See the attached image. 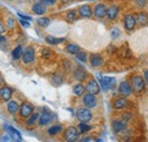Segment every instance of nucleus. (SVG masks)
I'll return each mask as SVG.
<instances>
[{"instance_id": "a878e982", "label": "nucleus", "mask_w": 148, "mask_h": 142, "mask_svg": "<svg viewBox=\"0 0 148 142\" xmlns=\"http://www.w3.org/2000/svg\"><path fill=\"white\" fill-rule=\"evenodd\" d=\"M84 91H86V87H83L81 83H79V84H76V85H74L73 88V93L75 96H77V97H80V96H82L83 93H84Z\"/></svg>"}, {"instance_id": "f8f14e48", "label": "nucleus", "mask_w": 148, "mask_h": 142, "mask_svg": "<svg viewBox=\"0 0 148 142\" xmlns=\"http://www.w3.org/2000/svg\"><path fill=\"white\" fill-rule=\"evenodd\" d=\"M73 76L76 81L82 82V81H84L87 79V72L82 66H76V68L73 72Z\"/></svg>"}, {"instance_id": "aec40b11", "label": "nucleus", "mask_w": 148, "mask_h": 142, "mask_svg": "<svg viewBox=\"0 0 148 142\" xmlns=\"http://www.w3.org/2000/svg\"><path fill=\"white\" fill-rule=\"evenodd\" d=\"M32 10H33V13L37 14V15H43V14L46 13L47 8H46V5H45V3H42V2H37V3H34V5L32 6Z\"/></svg>"}, {"instance_id": "72a5a7b5", "label": "nucleus", "mask_w": 148, "mask_h": 142, "mask_svg": "<svg viewBox=\"0 0 148 142\" xmlns=\"http://www.w3.org/2000/svg\"><path fill=\"white\" fill-rule=\"evenodd\" d=\"M53 83L55 84L56 87H57V85H60V84L63 83L62 76H59V75H54V76H53Z\"/></svg>"}, {"instance_id": "49530a36", "label": "nucleus", "mask_w": 148, "mask_h": 142, "mask_svg": "<svg viewBox=\"0 0 148 142\" xmlns=\"http://www.w3.org/2000/svg\"><path fill=\"white\" fill-rule=\"evenodd\" d=\"M82 141H91V138H84Z\"/></svg>"}, {"instance_id": "dca6fc26", "label": "nucleus", "mask_w": 148, "mask_h": 142, "mask_svg": "<svg viewBox=\"0 0 148 142\" xmlns=\"http://www.w3.org/2000/svg\"><path fill=\"white\" fill-rule=\"evenodd\" d=\"M13 96V90L8 87H1L0 88V98L3 101H9Z\"/></svg>"}, {"instance_id": "c85d7f7f", "label": "nucleus", "mask_w": 148, "mask_h": 142, "mask_svg": "<svg viewBox=\"0 0 148 142\" xmlns=\"http://www.w3.org/2000/svg\"><path fill=\"white\" fill-rule=\"evenodd\" d=\"M27 118H29V119L26 121V125H27V126H33V125H34L38 122V118H39V114H36V113L33 114V113H32V114H31V115H30Z\"/></svg>"}, {"instance_id": "f704fd0d", "label": "nucleus", "mask_w": 148, "mask_h": 142, "mask_svg": "<svg viewBox=\"0 0 148 142\" xmlns=\"http://www.w3.org/2000/svg\"><path fill=\"white\" fill-rule=\"evenodd\" d=\"M42 58H45V59H48V58H50V56H51V51L48 49V48H43L42 49Z\"/></svg>"}, {"instance_id": "4be33fe9", "label": "nucleus", "mask_w": 148, "mask_h": 142, "mask_svg": "<svg viewBox=\"0 0 148 142\" xmlns=\"http://www.w3.org/2000/svg\"><path fill=\"white\" fill-rule=\"evenodd\" d=\"M136 20L140 25L146 26V25H148V14L147 13H138L136 16Z\"/></svg>"}, {"instance_id": "cd10ccee", "label": "nucleus", "mask_w": 148, "mask_h": 142, "mask_svg": "<svg viewBox=\"0 0 148 142\" xmlns=\"http://www.w3.org/2000/svg\"><path fill=\"white\" fill-rule=\"evenodd\" d=\"M62 130H63V127H62L60 125H54V126H51V127L48 128L47 133H48L49 135H56V134L60 133Z\"/></svg>"}, {"instance_id": "2f4dec72", "label": "nucleus", "mask_w": 148, "mask_h": 142, "mask_svg": "<svg viewBox=\"0 0 148 142\" xmlns=\"http://www.w3.org/2000/svg\"><path fill=\"white\" fill-rule=\"evenodd\" d=\"M75 55H76V58H77L80 61H82V63H86V61L88 60L87 53H84V51H77V53H75Z\"/></svg>"}, {"instance_id": "de8ad7c7", "label": "nucleus", "mask_w": 148, "mask_h": 142, "mask_svg": "<svg viewBox=\"0 0 148 142\" xmlns=\"http://www.w3.org/2000/svg\"><path fill=\"white\" fill-rule=\"evenodd\" d=\"M60 1H62L63 3H67V2H70L71 0H60Z\"/></svg>"}, {"instance_id": "7c9ffc66", "label": "nucleus", "mask_w": 148, "mask_h": 142, "mask_svg": "<svg viewBox=\"0 0 148 142\" xmlns=\"http://www.w3.org/2000/svg\"><path fill=\"white\" fill-rule=\"evenodd\" d=\"M37 22H38V25H40L41 27H47L50 24V19L47 17H40Z\"/></svg>"}, {"instance_id": "c756f323", "label": "nucleus", "mask_w": 148, "mask_h": 142, "mask_svg": "<svg viewBox=\"0 0 148 142\" xmlns=\"http://www.w3.org/2000/svg\"><path fill=\"white\" fill-rule=\"evenodd\" d=\"M66 50H67V53H72V55H75L77 51H80V48H79V46H76V44L70 43V44L66 46Z\"/></svg>"}, {"instance_id": "ea45409f", "label": "nucleus", "mask_w": 148, "mask_h": 142, "mask_svg": "<svg viewBox=\"0 0 148 142\" xmlns=\"http://www.w3.org/2000/svg\"><path fill=\"white\" fill-rule=\"evenodd\" d=\"M19 23H21V25L24 26V27H29V26H30L29 20H25V19H22V18H21V22H19Z\"/></svg>"}, {"instance_id": "423d86ee", "label": "nucleus", "mask_w": 148, "mask_h": 142, "mask_svg": "<svg viewBox=\"0 0 148 142\" xmlns=\"http://www.w3.org/2000/svg\"><path fill=\"white\" fill-rule=\"evenodd\" d=\"M33 113V106L30 102H24L19 107V116L22 118H27Z\"/></svg>"}, {"instance_id": "4c0bfd02", "label": "nucleus", "mask_w": 148, "mask_h": 142, "mask_svg": "<svg viewBox=\"0 0 148 142\" xmlns=\"http://www.w3.org/2000/svg\"><path fill=\"white\" fill-rule=\"evenodd\" d=\"M42 3H45L46 6H54L56 3V0H41Z\"/></svg>"}, {"instance_id": "c03bdc74", "label": "nucleus", "mask_w": 148, "mask_h": 142, "mask_svg": "<svg viewBox=\"0 0 148 142\" xmlns=\"http://www.w3.org/2000/svg\"><path fill=\"white\" fill-rule=\"evenodd\" d=\"M144 79L146 80V82L148 83V71H145V73H144Z\"/></svg>"}, {"instance_id": "1a4fd4ad", "label": "nucleus", "mask_w": 148, "mask_h": 142, "mask_svg": "<svg viewBox=\"0 0 148 142\" xmlns=\"http://www.w3.org/2000/svg\"><path fill=\"white\" fill-rule=\"evenodd\" d=\"M119 93L121 97H125L128 98L132 94V88H131V84H129L127 81L125 82H122L119 87Z\"/></svg>"}, {"instance_id": "9b49d317", "label": "nucleus", "mask_w": 148, "mask_h": 142, "mask_svg": "<svg viewBox=\"0 0 148 142\" xmlns=\"http://www.w3.org/2000/svg\"><path fill=\"white\" fill-rule=\"evenodd\" d=\"M106 10H107V8H106L105 5H103V3H98V5L95 6L92 14L95 15V17L104 18L105 16H106Z\"/></svg>"}, {"instance_id": "e433bc0d", "label": "nucleus", "mask_w": 148, "mask_h": 142, "mask_svg": "<svg viewBox=\"0 0 148 142\" xmlns=\"http://www.w3.org/2000/svg\"><path fill=\"white\" fill-rule=\"evenodd\" d=\"M111 36L113 39H116V38H119L120 36V30L119 29H113L111 32Z\"/></svg>"}, {"instance_id": "79ce46f5", "label": "nucleus", "mask_w": 148, "mask_h": 142, "mask_svg": "<svg viewBox=\"0 0 148 142\" xmlns=\"http://www.w3.org/2000/svg\"><path fill=\"white\" fill-rule=\"evenodd\" d=\"M5 32H6V27H5L3 23L0 20V34H3Z\"/></svg>"}, {"instance_id": "09e8293b", "label": "nucleus", "mask_w": 148, "mask_h": 142, "mask_svg": "<svg viewBox=\"0 0 148 142\" xmlns=\"http://www.w3.org/2000/svg\"><path fill=\"white\" fill-rule=\"evenodd\" d=\"M1 83H2V79H1V76H0V85H1Z\"/></svg>"}, {"instance_id": "5701e85b", "label": "nucleus", "mask_w": 148, "mask_h": 142, "mask_svg": "<svg viewBox=\"0 0 148 142\" xmlns=\"http://www.w3.org/2000/svg\"><path fill=\"white\" fill-rule=\"evenodd\" d=\"M7 110H8V113L12 114V115H14L15 113H17L19 110L18 102H17V101H9V102L7 104Z\"/></svg>"}, {"instance_id": "bb28decb", "label": "nucleus", "mask_w": 148, "mask_h": 142, "mask_svg": "<svg viewBox=\"0 0 148 142\" xmlns=\"http://www.w3.org/2000/svg\"><path fill=\"white\" fill-rule=\"evenodd\" d=\"M77 130H79L80 134H84V133H88V132L91 130V126H90V125H88L87 123L81 122V123L79 124V126H77Z\"/></svg>"}, {"instance_id": "f257e3e1", "label": "nucleus", "mask_w": 148, "mask_h": 142, "mask_svg": "<svg viewBox=\"0 0 148 142\" xmlns=\"http://www.w3.org/2000/svg\"><path fill=\"white\" fill-rule=\"evenodd\" d=\"M145 80L143 79V76L140 75H134L131 77V88L132 91H134L136 93H141L145 90Z\"/></svg>"}, {"instance_id": "f3484780", "label": "nucleus", "mask_w": 148, "mask_h": 142, "mask_svg": "<svg viewBox=\"0 0 148 142\" xmlns=\"http://www.w3.org/2000/svg\"><path fill=\"white\" fill-rule=\"evenodd\" d=\"M77 13H79V15H80L81 17H83V18H88L92 15V10H91V8H90L89 5H83V6H81V7L79 8Z\"/></svg>"}, {"instance_id": "a18cd8bd", "label": "nucleus", "mask_w": 148, "mask_h": 142, "mask_svg": "<svg viewBox=\"0 0 148 142\" xmlns=\"http://www.w3.org/2000/svg\"><path fill=\"white\" fill-rule=\"evenodd\" d=\"M5 40H6V39H5L3 36H2V34H0V43H1L2 41H5Z\"/></svg>"}, {"instance_id": "8fccbe9b", "label": "nucleus", "mask_w": 148, "mask_h": 142, "mask_svg": "<svg viewBox=\"0 0 148 142\" xmlns=\"http://www.w3.org/2000/svg\"><path fill=\"white\" fill-rule=\"evenodd\" d=\"M89 1H93V0H89Z\"/></svg>"}, {"instance_id": "39448f33", "label": "nucleus", "mask_w": 148, "mask_h": 142, "mask_svg": "<svg viewBox=\"0 0 148 142\" xmlns=\"http://www.w3.org/2000/svg\"><path fill=\"white\" fill-rule=\"evenodd\" d=\"M36 59V51L32 47H27L22 53V60L24 64H31Z\"/></svg>"}, {"instance_id": "7ed1b4c3", "label": "nucleus", "mask_w": 148, "mask_h": 142, "mask_svg": "<svg viewBox=\"0 0 148 142\" xmlns=\"http://www.w3.org/2000/svg\"><path fill=\"white\" fill-rule=\"evenodd\" d=\"M98 79H99V82H100L101 88H103V90H104L105 92H107L110 89H114L115 85H116V80H115L114 77L105 76V77L103 79L100 75H98Z\"/></svg>"}, {"instance_id": "2eb2a0df", "label": "nucleus", "mask_w": 148, "mask_h": 142, "mask_svg": "<svg viewBox=\"0 0 148 142\" xmlns=\"http://www.w3.org/2000/svg\"><path fill=\"white\" fill-rule=\"evenodd\" d=\"M53 121V115L48 111H43L41 115H39V118H38V124L43 126V125L49 124L50 122Z\"/></svg>"}, {"instance_id": "393cba45", "label": "nucleus", "mask_w": 148, "mask_h": 142, "mask_svg": "<svg viewBox=\"0 0 148 142\" xmlns=\"http://www.w3.org/2000/svg\"><path fill=\"white\" fill-rule=\"evenodd\" d=\"M22 53H23V47H22V46H17V47L13 50L12 57H13L14 60H17V59H19V58L22 57Z\"/></svg>"}, {"instance_id": "a211bd4d", "label": "nucleus", "mask_w": 148, "mask_h": 142, "mask_svg": "<svg viewBox=\"0 0 148 142\" xmlns=\"http://www.w3.org/2000/svg\"><path fill=\"white\" fill-rule=\"evenodd\" d=\"M119 13H120V8L116 7V6H111L106 10V15H107L108 19H111V20H114L115 18L117 17Z\"/></svg>"}, {"instance_id": "37998d69", "label": "nucleus", "mask_w": 148, "mask_h": 142, "mask_svg": "<svg viewBox=\"0 0 148 142\" xmlns=\"http://www.w3.org/2000/svg\"><path fill=\"white\" fill-rule=\"evenodd\" d=\"M122 118H123L125 122H128L130 118H131V115H130V113H125V114L122 116Z\"/></svg>"}, {"instance_id": "f03ea898", "label": "nucleus", "mask_w": 148, "mask_h": 142, "mask_svg": "<svg viewBox=\"0 0 148 142\" xmlns=\"http://www.w3.org/2000/svg\"><path fill=\"white\" fill-rule=\"evenodd\" d=\"M76 117L80 122H83V123H88L92 119V113L90 111L89 108L84 107V108H79L76 110Z\"/></svg>"}, {"instance_id": "6ab92c4d", "label": "nucleus", "mask_w": 148, "mask_h": 142, "mask_svg": "<svg viewBox=\"0 0 148 142\" xmlns=\"http://www.w3.org/2000/svg\"><path fill=\"white\" fill-rule=\"evenodd\" d=\"M5 128H6V130H7V132H8V133L12 135L13 140L15 139L16 141H22V135H21V133H19V132L16 130V128H15V127L6 125V126H5Z\"/></svg>"}, {"instance_id": "20e7f679", "label": "nucleus", "mask_w": 148, "mask_h": 142, "mask_svg": "<svg viewBox=\"0 0 148 142\" xmlns=\"http://www.w3.org/2000/svg\"><path fill=\"white\" fill-rule=\"evenodd\" d=\"M79 137H80V132H79V130H77L76 127H74V126L69 127V128L65 131V133H64V139H65V141H67V142L77 141Z\"/></svg>"}, {"instance_id": "473e14b6", "label": "nucleus", "mask_w": 148, "mask_h": 142, "mask_svg": "<svg viewBox=\"0 0 148 142\" xmlns=\"http://www.w3.org/2000/svg\"><path fill=\"white\" fill-rule=\"evenodd\" d=\"M66 19L69 20V22H74L75 19H76V13H75V10H70L69 13H67V15H66Z\"/></svg>"}, {"instance_id": "0eeeda50", "label": "nucleus", "mask_w": 148, "mask_h": 142, "mask_svg": "<svg viewBox=\"0 0 148 142\" xmlns=\"http://www.w3.org/2000/svg\"><path fill=\"white\" fill-rule=\"evenodd\" d=\"M86 90H87V92L96 96V94H98L100 92V85L98 84V82L96 80L91 79V80L88 81V83L86 85Z\"/></svg>"}, {"instance_id": "a19ab883", "label": "nucleus", "mask_w": 148, "mask_h": 142, "mask_svg": "<svg viewBox=\"0 0 148 142\" xmlns=\"http://www.w3.org/2000/svg\"><path fill=\"white\" fill-rule=\"evenodd\" d=\"M146 2H147V0H136V3L140 7H144L146 5Z\"/></svg>"}, {"instance_id": "6e6552de", "label": "nucleus", "mask_w": 148, "mask_h": 142, "mask_svg": "<svg viewBox=\"0 0 148 142\" xmlns=\"http://www.w3.org/2000/svg\"><path fill=\"white\" fill-rule=\"evenodd\" d=\"M82 101H83L84 106L87 107V108H89V109H90V108H95V107L97 106V99H96L95 94H91V93H89V92L83 96Z\"/></svg>"}, {"instance_id": "9d476101", "label": "nucleus", "mask_w": 148, "mask_h": 142, "mask_svg": "<svg viewBox=\"0 0 148 142\" xmlns=\"http://www.w3.org/2000/svg\"><path fill=\"white\" fill-rule=\"evenodd\" d=\"M136 25H137V20H136V17H134V16H132V15H130V14L124 16V29H125L127 31H132V30H134Z\"/></svg>"}, {"instance_id": "58836bf2", "label": "nucleus", "mask_w": 148, "mask_h": 142, "mask_svg": "<svg viewBox=\"0 0 148 142\" xmlns=\"http://www.w3.org/2000/svg\"><path fill=\"white\" fill-rule=\"evenodd\" d=\"M17 15H18L19 18H22V19H25V20H32V17H31V16H26V15H23V14H21V13H17Z\"/></svg>"}, {"instance_id": "412c9836", "label": "nucleus", "mask_w": 148, "mask_h": 142, "mask_svg": "<svg viewBox=\"0 0 148 142\" xmlns=\"http://www.w3.org/2000/svg\"><path fill=\"white\" fill-rule=\"evenodd\" d=\"M103 64V58L100 55H91L90 56V65L92 67H99Z\"/></svg>"}, {"instance_id": "c9c22d12", "label": "nucleus", "mask_w": 148, "mask_h": 142, "mask_svg": "<svg viewBox=\"0 0 148 142\" xmlns=\"http://www.w3.org/2000/svg\"><path fill=\"white\" fill-rule=\"evenodd\" d=\"M7 26H8V29H14V26H15V19L13 17H8L7 19Z\"/></svg>"}, {"instance_id": "b1692460", "label": "nucleus", "mask_w": 148, "mask_h": 142, "mask_svg": "<svg viewBox=\"0 0 148 142\" xmlns=\"http://www.w3.org/2000/svg\"><path fill=\"white\" fill-rule=\"evenodd\" d=\"M64 40H65L64 38H55V36H46V41L49 44H58V43H62Z\"/></svg>"}, {"instance_id": "4468645a", "label": "nucleus", "mask_w": 148, "mask_h": 142, "mask_svg": "<svg viewBox=\"0 0 148 142\" xmlns=\"http://www.w3.org/2000/svg\"><path fill=\"white\" fill-rule=\"evenodd\" d=\"M130 106V101L125 98V97H121V98H117L116 100H114L113 102V107L115 109H124L127 107Z\"/></svg>"}, {"instance_id": "ddd939ff", "label": "nucleus", "mask_w": 148, "mask_h": 142, "mask_svg": "<svg viewBox=\"0 0 148 142\" xmlns=\"http://www.w3.org/2000/svg\"><path fill=\"white\" fill-rule=\"evenodd\" d=\"M112 128L115 133H121L127 128V122L124 119L121 121H113L112 122Z\"/></svg>"}]
</instances>
